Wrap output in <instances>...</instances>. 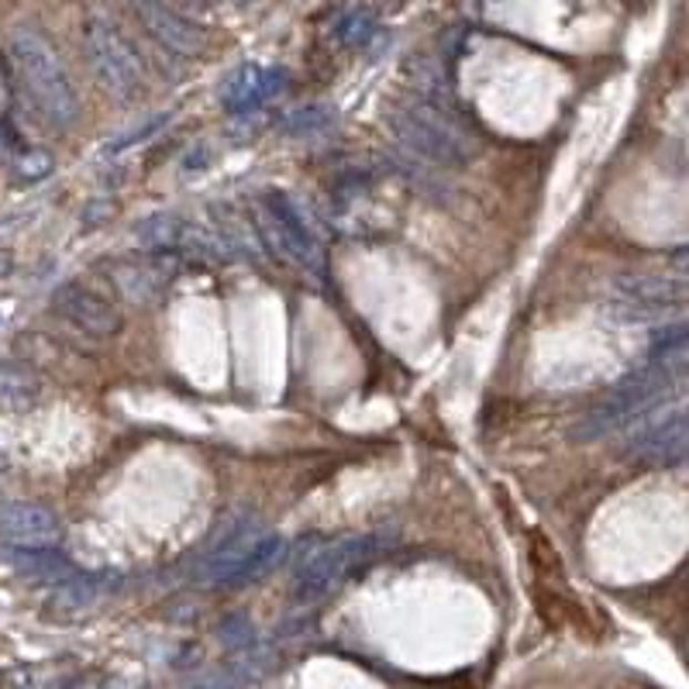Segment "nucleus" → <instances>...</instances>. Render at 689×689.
<instances>
[{
  "instance_id": "nucleus-1",
  "label": "nucleus",
  "mask_w": 689,
  "mask_h": 689,
  "mask_svg": "<svg viewBox=\"0 0 689 689\" xmlns=\"http://www.w3.org/2000/svg\"><path fill=\"white\" fill-rule=\"evenodd\" d=\"M287 552V542L253 511L217 521L204 548H197V579L207 586H248L266 576Z\"/></svg>"
},
{
  "instance_id": "nucleus-2",
  "label": "nucleus",
  "mask_w": 689,
  "mask_h": 689,
  "mask_svg": "<svg viewBox=\"0 0 689 689\" xmlns=\"http://www.w3.org/2000/svg\"><path fill=\"white\" fill-rule=\"evenodd\" d=\"M8 49H11V62L21 80V90L28 93V101L35 104L39 117L59 132L73 128L80 117V97L55 45L35 28H14Z\"/></svg>"
},
{
  "instance_id": "nucleus-3",
  "label": "nucleus",
  "mask_w": 689,
  "mask_h": 689,
  "mask_svg": "<svg viewBox=\"0 0 689 689\" xmlns=\"http://www.w3.org/2000/svg\"><path fill=\"white\" fill-rule=\"evenodd\" d=\"M672 376L655 369V366H641L638 372L624 376V380L593 407L586 411L576 428H573V442H600V438H610L614 431L635 428L641 418H648L655 407L666 400V393L672 390Z\"/></svg>"
},
{
  "instance_id": "nucleus-4",
  "label": "nucleus",
  "mask_w": 689,
  "mask_h": 689,
  "mask_svg": "<svg viewBox=\"0 0 689 689\" xmlns=\"http://www.w3.org/2000/svg\"><path fill=\"white\" fill-rule=\"evenodd\" d=\"M83 45L93 76L101 80V86L117 101H135L145 86V70L135 45L124 39V31L111 21L93 14L83 24Z\"/></svg>"
},
{
  "instance_id": "nucleus-5",
  "label": "nucleus",
  "mask_w": 689,
  "mask_h": 689,
  "mask_svg": "<svg viewBox=\"0 0 689 689\" xmlns=\"http://www.w3.org/2000/svg\"><path fill=\"white\" fill-rule=\"evenodd\" d=\"M383 552V538L380 535H344V538H335L328 545H321L318 552H310L300 569L294 576V593L297 600L304 604H315L321 597L344 583L352 573H359L362 566Z\"/></svg>"
},
{
  "instance_id": "nucleus-6",
  "label": "nucleus",
  "mask_w": 689,
  "mask_h": 689,
  "mask_svg": "<svg viewBox=\"0 0 689 689\" xmlns=\"http://www.w3.org/2000/svg\"><path fill=\"white\" fill-rule=\"evenodd\" d=\"M393 132L403 148H411L418 160L434 163L442 169H459L469 160L462 135L434 107H424V104L400 107L393 114Z\"/></svg>"
},
{
  "instance_id": "nucleus-7",
  "label": "nucleus",
  "mask_w": 689,
  "mask_h": 689,
  "mask_svg": "<svg viewBox=\"0 0 689 689\" xmlns=\"http://www.w3.org/2000/svg\"><path fill=\"white\" fill-rule=\"evenodd\" d=\"M624 452L651 465L689 462V403H659L635 424Z\"/></svg>"
},
{
  "instance_id": "nucleus-8",
  "label": "nucleus",
  "mask_w": 689,
  "mask_h": 689,
  "mask_svg": "<svg viewBox=\"0 0 689 689\" xmlns=\"http://www.w3.org/2000/svg\"><path fill=\"white\" fill-rule=\"evenodd\" d=\"M259 214H263V228H266V238L279 248V256H287L294 266L315 272L321 269V245L310 232V225L304 222L300 207L279 191H269L263 194L259 200Z\"/></svg>"
},
{
  "instance_id": "nucleus-9",
  "label": "nucleus",
  "mask_w": 689,
  "mask_h": 689,
  "mask_svg": "<svg viewBox=\"0 0 689 689\" xmlns=\"http://www.w3.org/2000/svg\"><path fill=\"white\" fill-rule=\"evenodd\" d=\"M689 300V284L679 276H659V272H628L614 287V310L620 318L638 321L669 315Z\"/></svg>"
},
{
  "instance_id": "nucleus-10",
  "label": "nucleus",
  "mask_w": 689,
  "mask_h": 689,
  "mask_svg": "<svg viewBox=\"0 0 689 689\" xmlns=\"http://www.w3.org/2000/svg\"><path fill=\"white\" fill-rule=\"evenodd\" d=\"M0 542H8L21 552L55 548L62 542V524L42 504L8 500V504H0Z\"/></svg>"
},
{
  "instance_id": "nucleus-11",
  "label": "nucleus",
  "mask_w": 689,
  "mask_h": 689,
  "mask_svg": "<svg viewBox=\"0 0 689 689\" xmlns=\"http://www.w3.org/2000/svg\"><path fill=\"white\" fill-rule=\"evenodd\" d=\"M52 307L62 321H70L76 331L90 338H114L121 331L117 307L83 284H62L52 297Z\"/></svg>"
},
{
  "instance_id": "nucleus-12",
  "label": "nucleus",
  "mask_w": 689,
  "mask_h": 689,
  "mask_svg": "<svg viewBox=\"0 0 689 689\" xmlns=\"http://www.w3.org/2000/svg\"><path fill=\"white\" fill-rule=\"evenodd\" d=\"M135 18L145 35L176 59H197L204 52V28L183 11L166 4H135Z\"/></svg>"
},
{
  "instance_id": "nucleus-13",
  "label": "nucleus",
  "mask_w": 689,
  "mask_h": 689,
  "mask_svg": "<svg viewBox=\"0 0 689 689\" xmlns=\"http://www.w3.org/2000/svg\"><path fill=\"white\" fill-rule=\"evenodd\" d=\"M279 93V73L276 70H263V66H238L232 76H225L222 86V104L232 114H245L256 111L266 101H272Z\"/></svg>"
},
{
  "instance_id": "nucleus-14",
  "label": "nucleus",
  "mask_w": 689,
  "mask_h": 689,
  "mask_svg": "<svg viewBox=\"0 0 689 689\" xmlns=\"http://www.w3.org/2000/svg\"><path fill=\"white\" fill-rule=\"evenodd\" d=\"M648 366L669 372L672 380L689 372V321H672V325H662L651 331Z\"/></svg>"
},
{
  "instance_id": "nucleus-15",
  "label": "nucleus",
  "mask_w": 689,
  "mask_h": 689,
  "mask_svg": "<svg viewBox=\"0 0 689 689\" xmlns=\"http://www.w3.org/2000/svg\"><path fill=\"white\" fill-rule=\"evenodd\" d=\"M18 569L28 573V576H39V579H66L70 576V562L55 555L52 548H42V552H18Z\"/></svg>"
},
{
  "instance_id": "nucleus-16",
  "label": "nucleus",
  "mask_w": 689,
  "mask_h": 689,
  "mask_svg": "<svg viewBox=\"0 0 689 689\" xmlns=\"http://www.w3.org/2000/svg\"><path fill=\"white\" fill-rule=\"evenodd\" d=\"M331 121H335V114H331V107H297V111H290V117L284 121V128L290 132V135H318V132H328L331 128Z\"/></svg>"
},
{
  "instance_id": "nucleus-17",
  "label": "nucleus",
  "mask_w": 689,
  "mask_h": 689,
  "mask_svg": "<svg viewBox=\"0 0 689 689\" xmlns=\"http://www.w3.org/2000/svg\"><path fill=\"white\" fill-rule=\"evenodd\" d=\"M372 35H376V21L366 11H352L335 24V39H341L344 45H369Z\"/></svg>"
},
{
  "instance_id": "nucleus-18",
  "label": "nucleus",
  "mask_w": 689,
  "mask_h": 689,
  "mask_svg": "<svg viewBox=\"0 0 689 689\" xmlns=\"http://www.w3.org/2000/svg\"><path fill=\"white\" fill-rule=\"evenodd\" d=\"M222 641H225L228 648L253 645V641H256V628H253V624H248L245 617H228V620L222 624Z\"/></svg>"
},
{
  "instance_id": "nucleus-19",
  "label": "nucleus",
  "mask_w": 689,
  "mask_h": 689,
  "mask_svg": "<svg viewBox=\"0 0 689 689\" xmlns=\"http://www.w3.org/2000/svg\"><path fill=\"white\" fill-rule=\"evenodd\" d=\"M672 266H676L679 272H686V276H689V245H686V248H679V253H672Z\"/></svg>"
}]
</instances>
